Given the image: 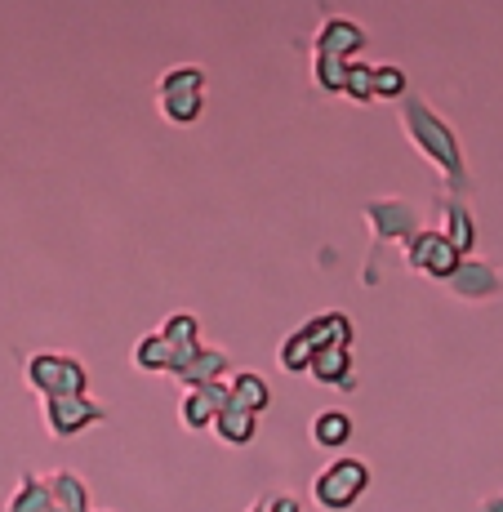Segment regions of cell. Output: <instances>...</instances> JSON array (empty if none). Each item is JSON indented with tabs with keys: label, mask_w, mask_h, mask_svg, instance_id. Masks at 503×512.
Listing matches in <instances>:
<instances>
[{
	"label": "cell",
	"mask_w": 503,
	"mask_h": 512,
	"mask_svg": "<svg viewBox=\"0 0 503 512\" xmlns=\"http://www.w3.org/2000/svg\"><path fill=\"white\" fill-rule=\"evenodd\" d=\"M219 410H228V383H210V388H187L179 415L192 432L210 428L214 419H219Z\"/></svg>",
	"instance_id": "9"
},
{
	"label": "cell",
	"mask_w": 503,
	"mask_h": 512,
	"mask_svg": "<svg viewBox=\"0 0 503 512\" xmlns=\"http://www.w3.org/2000/svg\"><path fill=\"white\" fill-rule=\"evenodd\" d=\"M357 63V58H321L317 54V85L321 90H330V94H343V85H348V67Z\"/></svg>",
	"instance_id": "21"
},
{
	"label": "cell",
	"mask_w": 503,
	"mask_h": 512,
	"mask_svg": "<svg viewBox=\"0 0 503 512\" xmlns=\"http://www.w3.org/2000/svg\"><path fill=\"white\" fill-rule=\"evenodd\" d=\"M410 268L423 272V277L450 281L463 268V250L446 232H414L410 236Z\"/></svg>",
	"instance_id": "6"
},
{
	"label": "cell",
	"mask_w": 503,
	"mask_h": 512,
	"mask_svg": "<svg viewBox=\"0 0 503 512\" xmlns=\"http://www.w3.org/2000/svg\"><path fill=\"white\" fill-rule=\"evenodd\" d=\"M201 94H205L201 67H174V72L161 76V90H156V98H161V116L174 125L196 121V116H201Z\"/></svg>",
	"instance_id": "4"
},
{
	"label": "cell",
	"mask_w": 503,
	"mask_h": 512,
	"mask_svg": "<svg viewBox=\"0 0 503 512\" xmlns=\"http://www.w3.org/2000/svg\"><path fill=\"white\" fill-rule=\"evenodd\" d=\"M401 125H406V134L414 139V147H419V152L428 156L432 165H441V174L459 179V174H463V156H459L455 130H450V125L441 121V116L432 112L428 103H419V98H406V103H401Z\"/></svg>",
	"instance_id": "1"
},
{
	"label": "cell",
	"mask_w": 503,
	"mask_h": 512,
	"mask_svg": "<svg viewBox=\"0 0 503 512\" xmlns=\"http://www.w3.org/2000/svg\"><path fill=\"white\" fill-rule=\"evenodd\" d=\"M366 223L374 228V236H383V241H410V236L419 232V214H414L406 201H370Z\"/></svg>",
	"instance_id": "8"
},
{
	"label": "cell",
	"mask_w": 503,
	"mask_h": 512,
	"mask_svg": "<svg viewBox=\"0 0 503 512\" xmlns=\"http://www.w3.org/2000/svg\"><path fill=\"white\" fill-rule=\"evenodd\" d=\"M268 401H272V392H268V383L259 379V374H232L228 379V406L236 410H250V415H263L268 410Z\"/></svg>",
	"instance_id": "12"
},
{
	"label": "cell",
	"mask_w": 503,
	"mask_h": 512,
	"mask_svg": "<svg viewBox=\"0 0 503 512\" xmlns=\"http://www.w3.org/2000/svg\"><path fill=\"white\" fill-rule=\"evenodd\" d=\"M481 512H503V499H486V504H481Z\"/></svg>",
	"instance_id": "26"
},
{
	"label": "cell",
	"mask_w": 503,
	"mask_h": 512,
	"mask_svg": "<svg viewBox=\"0 0 503 512\" xmlns=\"http://www.w3.org/2000/svg\"><path fill=\"white\" fill-rule=\"evenodd\" d=\"M161 334H165V343H170V352H174V370L187 366V361L201 352V343H196V317H187V312L165 321Z\"/></svg>",
	"instance_id": "15"
},
{
	"label": "cell",
	"mask_w": 503,
	"mask_h": 512,
	"mask_svg": "<svg viewBox=\"0 0 503 512\" xmlns=\"http://www.w3.org/2000/svg\"><path fill=\"white\" fill-rule=\"evenodd\" d=\"M98 419H103V406H94L85 392L81 397H45V428L54 437H76Z\"/></svg>",
	"instance_id": "7"
},
{
	"label": "cell",
	"mask_w": 503,
	"mask_h": 512,
	"mask_svg": "<svg viewBox=\"0 0 503 512\" xmlns=\"http://www.w3.org/2000/svg\"><path fill=\"white\" fill-rule=\"evenodd\" d=\"M330 343H343V348L352 343V321L343 317V312H325V317L308 321V326H299L290 339L281 343L276 361H281L285 370H308L312 357H317L321 348H330Z\"/></svg>",
	"instance_id": "2"
},
{
	"label": "cell",
	"mask_w": 503,
	"mask_h": 512,
	"mask_svg": "<svg viewBox=\"0 0 503 512\" xmlns=\"http://www.w3.org/2000/svg\"><path fill=\"white\" fill-rule=\"evenodd\" d=\"M446 236L459 245L463 254L472 250V219L463 214V205H446Z\"/></svg>",
	"instance_id": "23"
},
{
	"label": "cell",
	"mask_w": 503,
	"mask_h": 512,
	"mask_svg": "<svg viewBox=\"0 0 503 512\" xmlns=\"http://www.w3.org/2000/svg\"><path fill=\"white\" fill-rule=\"evenodd\" d=\"M268 512H299V499H290V495H276L272 504H268Z\"/></svg>",
	"instance_id": "25"
},
{
	"label": "cell",
	"mask_w": 503,
	"mask_h": 512,
	"mask_svg": "<svg viewBox=\"0 0 503 512\" xmlns=\"http://www.w3.org/2000/svg\"><path fill=\"white\" fill-rule=\"evenodd\" d=\"M174 374H179V383H187V388H210V383H223V374H228V357H223L219 348H201L187 366H179Z\"/></svg>",
	"instance_id": "11"
},
{
	"label": "cell",
	"mask_w": 503,
	"mask_h": 512,
	"mask_svg": "<svg viewBox=\"0 0 503 512\" xmlns=\"http://www.w3.org/2000/svg\"><path fill=\"white\" fill-rule=\"evenodd\" d=\"M348 437H352V419L343 415V410H321V415L312 419V441H317L321 450L348 446Z\"/></svg>",
	"instance_id": "17"
},
{
	"label": "cell",
	"mask_w": 503,
	"mask_h": 512,
	"mask_svg": "<svg viewBox=\"0 0 503 512\" xmlns=\"http://www.w3.org/2000/svg\"><path fill=\"white\" fill-rule=\"evenodd\" d=\"M343 94L357 98V103H370V98H374V67L352 63V67H348V85H343Z\"/></svg>",
	"instance_id": "22"
},
{
	"label": "cell",
	"mask_w": 503,
	"mask_h": 512,
	"mask_svg": "<svg viewBox=\"0 0 503 512\" xmlns=\"http://www.w3.org/2000/svg\"><path fill=\"white\" fill-rule=\"evenodd\" d=\"M5 512H54V499H49V486L41 477H23L18 490L9 495Z\"/></svg>",
	"instance_id": "19"
},
{
	"label": "cell",
	"mask_w": 503,
	"mask_h": 512,
	"mask_svg": "<svg viewBox=\"0 0 503 512\" xmlns=\"http://www.w3.org/2000/svg\"><path fill=\"white\" fill-rule=\"evenodd\" d=\"M366 486H370V468L361 464V459H334L325 472H317L312 495H317L321 508L343 512V508H352L361 495H366Z\"/></svg>",
	"instance_id": "3"
},
{
	"label": "cell",
	"mask_w": 503,
	"mask_h": 512,
	"mask_svg": "<svg viewBox=\"0 0 503 512\" xmlns=\"http://www.w3.org/2000/svg\"><path fill=\"white\" fill-rule=\"evenodd\" d=\"M366 45V32L348 18H330L317 32V54L321 58H357V49Z\"/></svg>",
	"instance_id": "10"
},
{
	"label": "cell",
	"mask_w": 503,
	"mask_h": 512,
	"mask_svg": "<svg viewBox=\"0 0 503 512\" xmlns=\"http://www.w3.org/2000/svg\"><path fill=\"white\" fill-rule=\"evenodd\" d=\"M312 374H317V383H334V388H348L352 383V357L343 343H330V348H321L317 357H312Z\"/></svg>",
	"instance_id": "14"
},
{
	"label": "cell",
	"mask_w": 503,
	"mask_h": 512,
	"mask_svg": "<svg viewBox=\"0 0 503 512\" xmlns=\"http://www.w3.org/2000/svg\"><path fill=\"white\" fill-rule=\"evenodd\" d=\"M49 499H54V512H90V495H85V481L76 472H54L45 477Z\"/></svg>",
	"instance_id": "13"
},
{
	"label": "cell",
	"mask_w": 503,
	"mask_h": 512,
	"mask_svg": "<svg viewBox=\"0 0 503 512\" xmlns=\"http://www.w3.org/2000/svg\"><path fill=\"white\" fill-rule=\"evenodd\" d=\"M406 94V72L401 67H374V98H401Z\"/></svg>",
	"instance_id": "24"
},
{
	"label": "cell",
	"mask_w": 503,
	"mask_h": 512,
	"mask_svg": "<svg viewBox=\"0 0 503 512\" xmlns=\"http://www.w3.org/2000/svg\"><path fill=\"white\" fill-rule=\"evenodd\" d=\"M134 366L138 370H170L174 374V352L170 343H165V334H143V339L134 343Z\"/></svg>",
	"instance_id": "20"
},
{
	"label": "cell",
	"mask_w": 503,
	"mask_h": 512,
	"mask_svg": "<svg viewBox=\"0 0 503 512\" xmlns=\"http://www.w3.org/2000/svg\"><path fill=\"white\" fill-rule=\"evenodd\" d=\"M27 383H32L41 397H81L85 392V366L72 357H41L27 361Z\"/></svg>",
	"instance_id": "5"
},
{
	"label": "cell",
	"mask_w": 503,
	"mask_h": 512,
	"mask_svg": "<svg viewBox=\"0 0 503 512\" xmlns=\"http://www.w3.org/2000/svg\"><path fill=\"white\" fill-rule=\"evenodd\" d=\"M450 290L463 294V299H486V294L499 290V272L486 268V263H463L455 277H450Z\"/></svg>",
	"instance_id": "16"
},
{
	"label": "cell",
	"mask_w": 503,
	"mask_h": 512,
	"mask_svg": "<svg viewBox=\"0 0 503 512\" xmlns=\"http://www.w3.org/2000/svg\"><path fill=\"white\" fill-rule=\"evenodd\" d=\"M214 432H219L228 446H245V441H254V432H259V419L250 415V410H219V419H214Z\"/></svg>",
	"instance_id": "18"
}]
</instances>
